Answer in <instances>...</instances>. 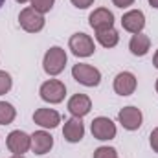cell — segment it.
<instances>
[{
    "label": "cell",
    "mask_w": 158,
    "mask_h": 158,
    "mask_svg": "<svg viewBox=\"0 0 158 158\" xmlns=\"http://www.w3.org/2000/svg\"><path fill=\"white\" fill-rule=\"evenodd\" d=\"M66 61H68V55L64 52V48L61 46H52L46 53H44V59H42V68L48 76L55 77L59 76L64 66H66Z\"/></svg>",
    "instance_id": "obj_1"
},
{
    "label": "cell",
    "mask_w": 158,
    "mask_h": 158,
    "mask_svg": "<svg viewBox=\"0 0 158 158\" xmlns=\"http://www.w3.org/2000/svg\"><path fill=\"white\" fill-rule=\"evenodd\" d=\"M39 94L40 98L50 103V105H57L61 101H64V96H66V86L63 81L59 79H48L40 85L39 88Z\"/></svg>",
    "instance_id": "obj_2"
},
{
    "label": "cell",
    "mask_w": 158,
    "mask_h": 158,
    "mask_svg": "<svg viewBox=\"0 0 158 158\" xmlns=\"http://www.w3.org/2000/svg\"><path fill=\"white\" fill-rule=\"evenodd\" d=\"M72 77L83 86H98L101 83V72L86 63H77L72 68Z\"/></svg>",
    "instance_id": "obj_3"
},
{
    "label": "cell",
    "mask_w": 158,
    "mask_h": 158,
    "mask_svg": "<svg viewBox=\"0 0 158 158\" xmlns=\"http://www.w3.org/2000/svg\"><path fill=\"white\" fill-rule=\"evenodd\" d=\"M90 132L96 140L99 142H109V140H114L116 138V123L107 116H98V118L92 119V125H90Z\"/></svg>",
    "instance_id": "obj_4"
},
{
    "label": "cell",
    "mask_w": 158,
    "mask_h": 158,
    "mask_svg": "<svg viewBox=\"0 0 158 158\" xmlns=\"http://www.w3.org/2000/svg\"><path fill=\"white\" fill-rule=\"evenodd\" d=\"M19 24L28 33H39V31L44 30L46 20H44V15H40L33 7H24L19 13Z\"/></svg>",
    "instance_id": "obj_5"
},
{
    "label": "cell",
    "mask_w": 158,
    "mask_h": 158,
    "mask_svg": "<svg viewBox=\"0 0 158 158\" xmlns=\"http://www.w3.org/2000/svg\"><path fill=\"white\" fill-rule=\"evenodd\" d=\"M68 48L72 50V53L76 57H90L94 55L96 52V44H94V39L83 31H77L74 33L70 40H68Z\"/></svg>",
    "instance_id": "obj_6"
},
{
    "label": "cell",
    "mask_w": 158,
    "mask_h": 158,
    "mask_svg": "<svg viewBox=\"0 0 158 158\" xmlns=\"http://www.w3.org/2000/svg\"><path fill=\"white\" fill-rule=\"evenodd\" d=\"M6 145L13 155H24L31 147V136L24 131H11L6 138Z\"/></svg>",
    "instance_id": "obj_7"
},
{
    "label": "cell",
    "mask_w": 158,
    "mask_h": 158,
    "mask_svg": "<svg viewBox=\"0 0 158 158\" xmlns=\"http://www.w3.org/2000/svg\"><path fill=\"white\" fill-rule=\"evenodd\" d=\"M118 121L121 123V127L125 131H138L142 127V123H143V114H142V110L138 107L129 105V107H123L119 110Z\"/></svg>",
    "instance_id": "obj_8"
},
{
    "label": "cell",
    "mask_w": 158,
    "mask_h": 158,
    "mask_svg": "<svg viewBox=\"0 0 158 158\" xmlns=\"http://www.w3.org/2000/svg\"><path fill=\"white\" fill-rule=\"evenodd\" d=\"M121 26H123L125 31H129L132 35L142 33V30L145 28V15H143V11H140V9H129L121 17Z\"/></svg>",
    "instance_id": "obj_9"
},
{
    "label": "cell",
    "mask_w": 158,
    "mask_h": 158,
    "mask_svg": "<svg viewBox=\"0 0 158 158\" xmlns=\"http://www.w3.org/2000/svg\"><path fill=\"white\" fill-rule=\"evenodd\" d=\"M88 24H90V28H94V31L112 28L114 26V13L110 9H107V7H98V9H94L90 13Z\"/></svg>",
    "instance_id": "obj_10"
},
{
    "label": "cell",
    "mask_w": 158,
    "mask_h": 158,
    "mask_svg": "<svg viewBox=\"0 0 158 158\" xmlns=\"http://www.w3.org/2000/svg\"><path fill=\"white\" fill-rule=\"evenodd\" d=\"M114 92L118 94V96H131V94H134V90H136V86H138V79L136 76L132 74V72H119L118 76L114 77Z\"/></svg>",
    "instance_id": "obj_11"
},
{
    "label": "cell",
    "mask_w": 158,
    "mask_h": 158,
    "mask_svg": "<svg viewBox=\"0 0 158 158\" xmlns=\"http://www.w3.org/2000/svg\"><path fill=\"white\" fill-rule=\"evenodd\" d=\"M68 112L74 118H85L90 110H92V99L86 94H74L68 99Z\"/></svg>",
    "instance_id": "obj_12"
},
{
    "label": "cell",
    "mask_w": 158,
    "mask_h": 158,
    "mask_svg": "<svg viewBox=\"0 0 158 158\" xmlns=\"http://www.w3.org/2000/svg\"><path fill=\"white\" fill-rule=\"evenodd\" d=\"M63 136L68 143H77L85 138V125L81 118H72L64 121V127H63Z\"/></svg>",
    "instance_id": "obj_13"
},
{
    "label": "cell",
    "mask_w": 158,
    "mask_h": 158,
    "mask_svg": "<svg viewBox=\"0 0 158 158\" xmlns=\"http://www.w3.org/2000/svg\"><path fill=\"white\" fill-rule=\"evenodd\" d=\"M33 121L42 129H55L61 123V114L53 109H37L33 112Z\"/></svg>",
    "instance_id": "obj_14"
},
{
    "label": "cell",
    "mask_w": 158,
    "mask_h": 158,
    "mask_svg": "<svg viewBox=\"0 0 158 158\" xmlns=\"http://www.w3.org/2000/svg\"><path fill=\"white\" fill-rule=\"evenodd\" d=\"M53 147V136L46 131H35L31 134V151L35 155H46Z\"/></svg>",
    "instance_id": "obj_15"
},
{
    "label": "cell",
    "mask_w": 158,
    "mask_h": 158,
    "mask_svg": "<svg viewBox=\"0 0 158 158\" xmlns=\"http://www.w3.org/2000/svg\"><path fill=\"white\" fill-rule=\"evenodd\" d=\"M129 50H131L132 55L143 57L151 50V39L147 35H143V33H136V35H132L131 40H129Z\"/></svg>",
    "instance_id": "obj_16"
},
{
    "label": "cell",
    "mask_w": 158,
    "mask_h": 158,
    "mask_svg": "<svg viewBox=\"0 0 158 158\" xmlns=\"http://www.w3.org/2000/svg\"><path fill=\"white\" fill-rule=\"evenodd\" d=\"M96 40L103 48H114L119 42V33L114 30V26L107 28V30H99V31H96Z\"/></svg>",
    "instance_id": "obj_17"
},
{
    "label": "cell",
    "mask_w": 158,
    "mask_h": 158,
    "mask_svg": "<svg viewBox=\"0 0 158 158\" xmlns=\"http://www.w3.org/2000/svg\"><path fill=\"white\" fill-rule=\"evenodd\" d=\"M17 118V109L7 103V101H0V125H9Z\"/></svg>",
    "instance_id": "obj_18"
},
{
    "label": "cell",
    "mask_w": 158,
    "mask_h": 158,
    "mask_svg": "<svg viewBox=\"0 0 158 158\" xmlns=\"http://www.w3.org/2000/svg\"><path fill=\"white\" fill-rule=\"evenodd\" d=\"M30 2H31V7H33L35 11H39L40 15L52 11V7H53V4H55V0H30Z\"/></svg>",
    "instance_id": "obj_19"
},
{
    "label": "cell",
    "mask_w": 158,
    "mask_h": 158,
    "mask_svg": "<svg viewBox=\"0 0 158 158\" xmlns=\"http://www.w3.org/2000/svg\"><path fill=\"white\" fill-rule=\"evenodd\" d=\"M11 86H13V79H11V76H9L6 70H0V96L7 94V92L11 90Z\"/></svg>",
    "instance_id": "obj_20"
},
{
    "label": "cell",
    "mask_w": 158,
    "mask_h": 158,
    "mask_svg": "<svg viewBox=\"0 0 158 158\" xmlns=\"http://www.w3.org/2000/svg\"><path fill=\"white\" fill-rule=\"evenodd\" d=\"M94 158H118V151L109 145H101L94 151Z\"/></svg>",
    "instance_id": "obj_21"
},
{
    "label": "cell",
    "mask_w": 158,
    "mask_h": 158,
    "mask_svg": "<svg viewBox=\"0 0 158 158\" xmlns=\"http://www.w3.org/2000/svg\"><path fill=\"white\" fill-rule=\"evenodd\" d=\"M149 143H151V149L158 153V127L156 129H153V132H151V136H149Z\"/></svg>",
    "instance_id": "obj_22"
},
{
    "label": "cell",
    "mask_w": 158,
    "mask_h": 158,
    "mask_svg": "<svg viewBox=\"0 0 158 158\" xmlns=\"http://www.w3.org/2000/svg\"><path fill=\"white\" fill-rule=\"evenodd\" d=\"M77 9H86V7H90L92 4H94V0H70Z\"/></svg>",
    "instance_id": "obj_23"
},
{
    "label": "cell",
    "mask_w": 158,
    "mask_h": 158,
    "mask_svg": "<svg viewBox=\"0 0 158 158\" xmlns=\"http://www.w3.org/2000/svg\"><path fill=\"white\" fill-rule=\"evenodd\" d=\"M112 4L119 7V9H125V7H129V6H132L134 4V0H112Z\"/></svg>",
    "instance_id": "obj_24"
},
{
    "label": "cell",
    "mask_w": 158,
    "mask_h": 158,
    "mask_svg": "<svg viewBox=\"0 0 158 158\" xmlns=\"http://www.w3.org/2000/svg\"><path fill=\"white\" fill-rule=\"evenodd\" d=\"M153 64H155V68H158V50L155 52V57H153Z\"/></svg>",
    "instance_id": "obj_25"
},
{
    "label": "cell",
    "mask_w": 158,
    "mask_h": 158,
    "mask_svg": "<svg viewBox=\"0 0 158 158\" xmlns=\"http://www.w3.org/2000/svg\"><path fill=\"white\" fill-rule=\"evenodd\" d=\"M147 2H149V6H151V7L158 9V0H147Z\"/></svg>",
    "instance_id": "obj_26"
},
{
    "label": "cell",
    "mask_w": 158,
    "mask_h": 158,
    "mask_svg": "<svg viewBox=\"0 0 158 158\" xmlns=\"http://www.w3.org/2000/svg\"><path fill=\"white\" fill-rule=\"evenodd\" d=\"M11 158H26V156H24V155H13Z\"/></svg>",
    "instance_id": "obj_27"
},
{
    "label": "cell",
    "mask_w": 158,
    "mask_h": 158,
    "mask_svg": "<svg viewBox=\"0 0 158 158\" xmlns=\"http://www.w3.org/2000/svg\"><path fill=\"white\" fill-rule=\"evenodd\" d=\"M15 2H19V4H26V2H30V0H15Z\"/></svg>",
    "instance_id": "obj_28"
},
{
    "label": "cell",
    "mask_w": 158,
    "mask_h": 158,
    "mask_svg": "<svg viewBox=\"0 0 158 158\" xmlns=\"http://www.w3.org/2000/svg\"><path fill=\"white\" fill-rule=\"evenodd\" d=\"M155 90H156V94H158V77H156V83H155Z\"/></svg>",
    "instance_id": "obj_29"
},
{
    "label": "cell",
    "mask_w": 158,
    "mask_h": 158,
    "mask_svg": "<svg viewBox=\"0 0 158 158\" xmlns=\"http://www.w3.org/2000/svg\"><path fill=\"white\" fill-rule=\"evenodd\" d=\"M4 4H6V0H0V7H2V6H4Z\"/></svg>",
    "instance_id": "obj_30"
}]
</instances>
